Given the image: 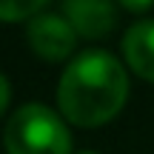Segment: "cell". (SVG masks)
<instances>
[{
	"label": "cell",
	"mask_w": 154,
	"mask_h": 154,
	"mask_svg": "<svg viewBox=\"0 0 154 154\" xmlns=\"http://www.w3.org/2000/svg\"><path fill=\"white\" fill-rule=\"evenodd\" d=\"M60 14L74 26L77 37L83 40L109 37L120 20L117 0H63Z\"/></svg>",
	"instance_id": "277c9868"
},
{
	"label": "cell",
	"mask_w": 154,
	"mask_h": 154,
	"mask_svg": "<svg viewBox=\"0 0 154 154\" xmlns=\"http://www.w3.org/2000/svg\"><path fill=\"white\" fill-rule=\"evenodd\" d=\"M49 0H0V23H23L37 17Z\"/></svg>",
	"instance_id": "8992f818"
},
{
	"label": "cell",
	"mask_w": 154,
	"mask_h": 154,
	"mask_svg": "<svg viewBox=\"0 0 154 154\" xmlns=\"http://www.w3.org/2000/svg\"><path fill=\"white\" fill-rule=\"evenodd\" d=\"M120 49L128 72H134L146 83H154V20L151 17H143L126 29Z\"/></svg>",
	"instance_id": "5b68a950"
},
{
	"label": "cell",
	"mask_w": 154,
	"mask_h": 154,
	"mask_svg": "<svg viewBox=\"0 0 154 154\" xmlns=\"http://www.w3.org/2000/svg\"><path fill=\"white\" fill-rule=\"evenodd\" d=\"M117 6L131 11V14H143V11H149L154 6V0H117Z\"/></svg>",
	"instance_id": "ba28073f"
},
{
	"label": "cell",
	"mask_w": 154,
	"mask_h": 154,
	"mask_svg": "<svg viewBox=\"0 0 154 154\" xmlns=\"http://www.w3.org/2000/svg\"><path fill=\"white\" fill-rule=\"evenodd\" d=\"M9 103H11V83H9V77L0 72V117H6Z\"/></svg>",
	"instance_id": "52a82bcc"
},
{
	"label": "cell",
	"mask_w": 154,
	"mask_h": 154,
	"mask_svg": "<svg viewBox=\"0 0 154 154\" xmlns=\"http://www.w3.org/2000/svg\"><path fill=\"white\" fill-rule=\"evenodd\" d=\"M77 32L74 26L63 14L54 11H40L37 17H32L26 26V43L40 60L46 63H63L72 60L77 49Z\"/></svg>",
	"instance_id": "3957f363"
},
{
	"label": "cell",
	"mask_w": 154,
	"mask_h": 154,
	"mask_svg": "<svg viewBox=\"0 0 154 154\" xmlns=\"http://www.w3.org/2000/svg\"><path fill=\"white\" fill-rule=\"evenodd\" d=\"M6 154H72L69 120L43 103H23L3 126Z\"/></svg>",
	"instance_id": "7a4b0ae2"
},
{
	"label": "cell",
	"mask_w": 154,
	"mask_h": 154,
	"mask_svg": "<svg viewBox=\"0 0 154 154\" xmlns=\"http://www.w3.org/2000/svg\"><path fill=\"white\" fill-rule=\"evenodd\" d=\"M77 154H100V151H91V149H86V151H77Z\"/></svg>",
	"instance_id": "9c48e42d"
},
{
	"label": "cell",
	"mask_w": 154,
	"mask_h": 154,
	"mask_svg": "<svg viewBox=\"0 0 154 154\" xmlns=\"http://www.w3.org/2000/svg\"><path fill=\"white\" fill-rule=\"evenodd\" d=\"M128 72L106 49H86L69 60L57 80V111L72 126L100 128L123 111Z\"/></svg>",
	"instance_id": "6da1fadb"
}]
</instances>
